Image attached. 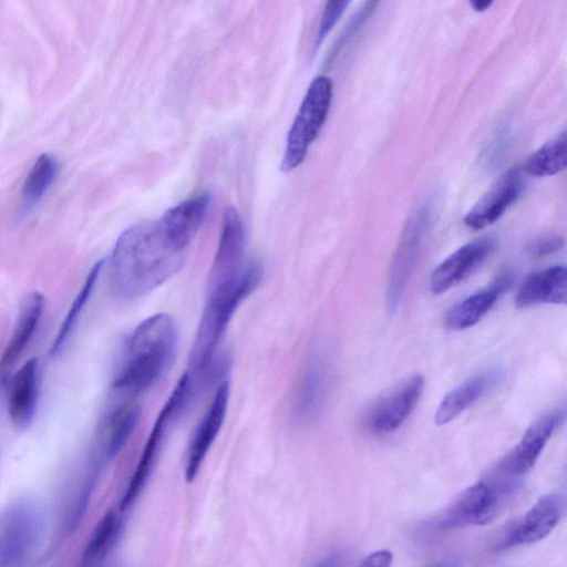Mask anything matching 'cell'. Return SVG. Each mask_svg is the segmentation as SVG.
I'll list each match as a JSON object with an SVG mask.
<instances>
[{
  "instance_id": "6da1fadb",
  "label": "cell",
  "mask_w": 567,
  "mask_h": 567,
  "mask_svg": "<svg viewBox=\"0 0 567 567\" xmlns=\"http://www.w3.org/2000/svg\"><path fill=\"white\" fill-rule=\"evenodd\" d=\"M158 221L133 226L121 234L109 260V284L122 299H135L157 288L185 262Z\"/></svg>"
},
{
  "instance_id": "7a4b0ae2",
  "label": "cell",
  "mask_w": 567,
  "mask_h": 567,
  "mask_svg": "<svg viewBox=\"0 0 567 567\" xmlns=\"http://www.w3.org/2000/svg\"><path fill=\"white\" fill-rule=\"evenodd\" d=\"M177 342L176 324L167 313H156L142 321L124 344L112 390L127 398L147 391L169 369Z\"/></svg>"
},
{
  "instance_id": "3957f363",
  "label": "cell",
  "mask_w": 567,
  "mask_h": 567,
  "mask_svg": "<svg viewBox=\"0 0 567 567\" xmlns=\"http://www.w3.org/2000/svg\"><path fill=\"white\" fill-rule=\"evenodd\" d=\"M260 278L259 265L247 262L230 275L209 279L207 299L187 372L202 381L205 380L228 323L239 306L258 286Z\"/></svg>"
},
{
  "instance_id": "277c9868",
  "label": "cell",
  "mask_w": 567,
  "mask_h": 567,
  "mask_svg": "<svg viewBox=\"0 0 567 567\" xmlns=\"http://www.w3.org/2000/svg\"><path fill=\"white\" fill-rule=\"evenodd\" d=\"M331 100L332 81L324 75L315 78L288 132L281 171L290 172L305 161L327 120Z\"/></svg>"
},
{
  "instance_id": "5b68a950",
  "label": "cell",
  "mask_w": 567,
  "mask_h": 567,
  "mask_svg": "<svg viewBox=\"0 0 567 567\" xmlns=\"http://www.w3.org/2000/svg\"><path fill=\"white\" fill-rule=\"evenodd\" d=\"M509 487L504 483L477 482L465 488L439 523L441 529L464 524H487L501 511Z\"/></svg>"
},
{
  "instance_id": "8992f818",
  "label": "cell",
  "mask_w": 567,
  "mask_h": 567,
  "mask_svg": "<svg viewBox=\"0 0 567 567\" xmlns=\"http://www.w3.org/2000/svg\"><path fill=\"white\" fill-rule=\"evenodd\" d=\"M424 389V379L415 374L381 398L367 413L365 425L375 434L398 430L416 406Z\"/></svg>"
},
{
  "instance_id": "52a82bcc",
  "label": "cell",
  "mask_w": 567,
  "mask_h": 567,
  "mask_svg": "<svg viewBox=\"0 0 567 567\" xmlns=\"http://www.w3.org/2000/svg\"><path fill=\"white\" fill-rule=\"evenodd\" d=\"M183 414L184 411L179 403L169 395L152 427L147 442L144 445L140 461L121 501V511L128 508L142 493L153 471L162 443L167 435L169 427Z\"/></svg>"
},
{
  "instance_id": "ba28073f",
  "label": "cell",
  "mask_w": 567,
  "mask_h": 567,
  "mask_svg": "<svg viewBox=\"0 0 567 567\" xmlns=\"http://www.w3.org/2000/svg\"><path fill=\"white\" fill-rule=\"evenodd\" d=\"M492 238L467 243L445 258L431 274L430 288L439 295L454 288L476 271L494 250Z\"/></svg>"
},
{
  "instance_id": "9c48e42d",
  "label": "cell",
  "mask_w": 567,
  "mask_h": 567,
  "mask_svg": "<svg viewBox=\"0 0 567 567\" xmlns=\"http://www.w3.org/2000/svg\"><path fill=\"white\" fill-rule=\"evenodd\" d=\"M565 420V410L549 411L535 420L525 431L499 467L512 476L528 472L538 460L553 433Z\"/></svg>"
},
{
  "instance_id": "30bf717a",
  "label": "cell",
  "mask_w": 567,
  "mask_h": 567,
  "mask_svg": "<svg viewBox=\"0 0 567 567\" xmlns=\"http://www.w3.org/2000/svg\"><path fill=\"white\" fill-rule=\"evenodd\" d=\"M525 186L517 168L507 171L478 199L464 217V223L472 229H483L497 221L519 198Z\"/></svg>"
},
{
  "instance_id": "8fae6325",
  "label": "cell",
  "mask_w": 567,
  "mask_h": 567,
  "mask_svg": "<svg viewBox=\"0 0 567 567\" xmlns=\"http://www.w3.org/2000/svg\"><path fill=\"white\" fill-rule=\"evenodd\" d=\"M228 401L229 384L225 381L217 388L208 410L195 429L189 442L185 464V478L188 483L195 480L224 424Z\"/></svg>"
},
{
  "instance_id": "7c38bea8",
  "label": "cell",
  "mask_w": 567,
  "mask_h": 567,
  "mask_svg": "<svg viewBox=\"0 0 567 567\" xmlns=\"http://www.w3.org/2000/svg\"><path fill=\"white\" fill-rule=\"evenodd\" d=\"M37 513L25 504L8 508L0 516V565L19 563L38 537Z\"/></svg>"
},
{
  "instance_id": "4fadbf2b",
  "label": "cell",
  "mask_w": 567,
  "mask_h": 567,
  "mask_svg": "<svg viewBox=\"0 0 567 567\" xmlns=\"http://www.w3.org/2000/svg\"><path fill=\"white\" fill-rule=\"evenodd\" d=\"M563 509L561 498L556 494L540 497L535 505L514 523L499 542L501 548L536 543L556 527Z\"/></svg>"
},
{
  "instance_id": "5bb4252c",
  "label": "cell",
  "mask_w": 567,
  "mask_h": 567,
  "mask_svg": "<svg viewBox=\"0 0 567 567\" xmlns=\"http://www.w3.org/2000/svg\"><path fill=\"white\" fill-rule=\"evenodd\" d=\"M44 297L38 291L28 293L21 301L12 336L0 358V392L12 377L13 368L31 340L44 308Z\"/></svg>"
},
{
  "instance_id": "9a60e30c",
  "label": "cell",
  "mask_w": 567,
  "mask_h": 567,
  "mask_svg": "<svg viewBox=\"0 0 567 567\" xmlns=\"http://www.w3.org/2000/svg\"><path fill=\"white\" fill-rule=\"evenodd\" d=\"M39 393V361L28 360L10 379L8 412L11 422L25 427L32 421Z\"/></svg>"
},
{
  "instance_id": "2e32d148",
  "label": "cell",
  "mask_w": 567,
  "mask_h": 567,
  "mask_svg": "<svg viewBox=\"0 0 567 567\" xmlns=\"http://www.w3.org/2000/svg\"><path fill=\"white\" fill-rule=\"evenodd\" d=\"M244 252L245 231L241 218L234 207H227L209 279L230 275L244 267Z\"/></svg>"
},
{
  "instance_id": "e0dca14e",
  "label": "cell",
  "mask_w": 567,
  "mask_h": 567,
  "mask_svg": "<svg viewBox=\"0 0 567 567\" xmlns=\"http://www.w3.org/2000/svg\"><path fill=\"white\" fill-rule=\"evenodd\" d=\"M567 299V274L563 266H554L529 274L522 282L515 299L518 308L542 303L563 305Z\"/></svg>"
},
{
  "instance_id": "ac0fdd59",
  "label": "cell",
  "mask_w": 567,
  "mask_h": 567,
  "mask_svg": "<svg viewBox=\"0 0 567 567\" xmlns=\"http://www.w3.org/2000/svg\"><path fill=\"white\" fill-rule=\"evenodd\" d=\"M208 202L207 194L197 195L169 208L157 220L169 239L181 249L188 250L202 224Z\"/></svg>"
},
{
  "instance_id": "d6986e66",
  "label": "cell",
  "mask_w": 567,
  "mask_h": 567,
  "mask_svg": "<svg viewBox=\"0 0 567 567\" xmlns=\"http://www.w3.org/2000/svg\"><path fill=\"white\" fill-rule=\"evenodd\" d=\"M499 378L501 373L498 371H486L472 377L453 389L440 402L434 416L435 424L442 426L456 419L495 386Z\"/></svg>"
},
{
  "instance_id": "ffe728a7",
  "label": "cell",
  "mask_w": 567,
  "mask_h": 567,
  "mask_svg": "<svg viewBox=\"0 0 567 567\" xmlns=\"http://www.w3.org/2000/svg\"><path fill=\"white\" fill-rule=\"evenodd\" d=\"M511 276L503 275L487 289L461 300L449 309L444 323L451 330H464L476 324L509 286Z\"/></svg>"
},
{
  "instance_id": "44dd1931",
  "label": "cell",
  "mask_w": 567,
  "mask_h": 567,
  "mask_svg": "<svg viewBox=\"0 0 567 567\" xmlns=\"http://www.w3.org/2000/svg\"><path fill=\"white\" fill-rule=\"evenodd\" d=\"M138 417L140 408L128 402L106 412L97 431V440L104 457L110 460L118 454L133 433Z\"/></svg>"
},
{
  "instance_id": "7402d4cb",
  "label": "cell",
  "mask_w": 567,
  "mask_h": 567,
  "mask_svg": "<svg viewBox=\"0 0 567 567\" xmlns=\"http://www.w3.org/2000/svg\"><path fill=\"white\" fill-rule=\"evenodd\" d=\"M421 234L422 229L420 226L413 225L410 227L406 230L393 259L386 289V307L391 313L400 303L401 297L413 270Z\"/></svg>"
},
{
  "instance_id": "603a6c76",
  "label": "cell",
  "mask_w": 567,
  "mask_h": 567,
  "mask_svg": "<svg viewBox=\"0 0 567 567\" xmlns=\"http://www.w3.org/2000/svg\"><path fill=\"white\" fill-rule=\"evenodd\" d=\"M326 377L322 360L318 355L310 358L295 394L293 414L297 420L306 421L317 413L324 393Z\"/></svg>"
},
{
  "instance_id": "cb8c5ba5",
  "label": "cell",
  "mask_w": 567,
  "mask_h": 567,
  "mask_svg": "<svg viewBox=\"0 0 567 567\" xmlns=\"http://www.w3.org/2000/svg\"><path fill=\"white\" fill-rule=\"evenodd\" d=\"M122 523L114 512H107L95 527L79 567H102L121 533Z\"/></svg>"
},
{
  "instance_id": "d4e9b609",
  "label": "cell",
  "mask_w": 567,
  "mask_h": 567,
  "mask_svg": "<svg viewBox=\"0 0 567 567\" xmlns=\"http://www.w3.org/2000/svg\"><path fill=\"white\" fill-rule=\"evenodd\" d=\"M567 137L563 131L528 156L524 171L532 176H550L565 169Z\"/></svg>"
},
{
  "instance_id": "484cf974",
  "label": "cell",
  "mask_w": 567,
  "mask_h": 567,
  "mask_svg": "<svg viewBox=\"0 0 567 567\" xmlns=\"http://www.w3.org/2000/svg\"><path fill=\"white\" fill-rule=\"evenodd\" d=\"M59 163L49 154L40 155L31 167L22 187V197L27 206L37 204L54 182Z\"/></svg>"
},
{
  "instance_id": "4316f807",
  "label": "cell",
  "mask_w": 567,
  "mask_h": 567,
  "mask_svg": "<svg viewBox=\"0 0 567 567\" xmlns=\"http://www.w3.org/2000/svg\"><path fill=\"white\" fill-rule=\"evenodd\" d=\"M103 260L97 261L92 269L90 270L81 290L76 295L75 299L73 300L63 322L61 323V327L58 331V334L50 348V355L55 357L58 355L61 350L63 349L71 331L73 330L75 323L78 322L79 316L81 315L82 310L85 307V303L87 302L95 282L99 278V275L103 268Z\"/></svg>"
},
{
  "instance_id": "83f0119b",
  "label": "cell",
  "mask_w": 567,
  "mask_h": 567,
  "mask_svg": "<svg viewBox=\"0 0 567 567\" xmlns=\"http://www.w3.org/2000/svg\"><path fill=\"white\" fill-rule=\"evenodd\" d=\"M349 4H350V1H329V2H327L323 13H322V17H321V20H320L319 29H318V33H317V38H316V47L320 45V43L323 41L326 35L333 28V25L339 20V18L343 14V12L346 11V9Z\"/></svg>"
},
{
  "instance_id": "f1b7e54d",
  "label": "cell",
  "mask_w": 567,
  "mask_h": 567,
  "mask_svg": "<svg viewBox=\"0 0 567 567\" xmlns=\"http://www.w3.org/2000/svg\"><path fill=\"white\" fill-rule=\"evenodd\" d=\"M564 246V238L560 236H545L534 240L528 248L532 256L543 257L553 254Z\"/></svg>"
},
{
  "instance_id": "f546056e",
  "label": "cell",
  "mask_w": 567,
  "mask_h": 567,
  "mask_svg": "<svg viewBox=\"0 0 567 567\" xmlns=\"http://www.w3.org/2000/svg\"><path fill=\"white\" fill-rule=\"evenodd\" d=\"M392 553L386 549L370 554L359 567H390L392 564Z\"/></svg>"
},
{
  "instance_id": "4dcf8cb0",
  "label": "cell",
  "mask_w": 567,
  "mask_h": 567,
  "mask_svg": "<svg viewBox=\"0 0 567 567\" xmlns=\"http://www.w3.org/2000/svg\"><path fill=\"white\" fill-rule=\"evenodd\" d=\"M343 556L340 553H333L324 557L312 567H342Z\"/></svg>"
},
{
  "instance_id": "1f68e13d",
  "label": "cell",
  "mask_w": 567,
  "mask_h": 567,
  "mask_svg": "<svg viewBox=\"0 0 567 567\" xmlns=\"http://www.w3.org/2000/svg\"><path fill=\"white\" fill-rule=\"evenodd\" d=\"M474 11L483 12L486 11L492 4V1H473L470 3Z\"/></svg>"
},
{
  "instance_id": "d6a6232c",
  "label": "cell",
  "mask_w": 567,
  "mask_h": 567,
  "mask_svg": "<svg viewBox=\"0 0 567 567\" xmlns=\"http://www.w3.org/2000/svg\"><path fill=\"white\" fill-rule=\"evenodd\" d=\"M431 567H460L456 561H452V560H446V561H442V563H439V564H435Z\"/></svg>"
}]
</instances>
